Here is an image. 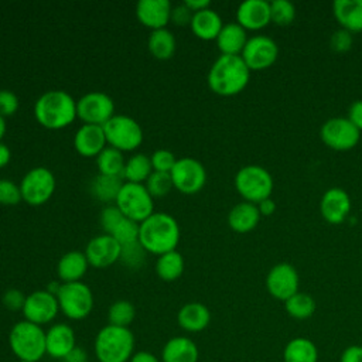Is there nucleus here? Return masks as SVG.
Here are the masks:
<instances>
[{
    "label": "nucleus",
    "mask_w": 362,
    "mask_h": 362,
    "mask_svg": "<svg viewBox=\"0 0 362 362\" xmlns=\"http://www.w3.org/2000/svg\"><path fill=\"white\" fill-rule=\"evenodd\" d=\"M180 226L167 212H153L139 223V242L147 253L163 255L174 250L180 242Z\"/></svg>",
    "instance_id": "obj_1"
},
{
    "label": "nucleus",
    "mask_w": 362,
    "mask_h": 362,
    "mask_svg": "<svg viewBox=\"0 0 362 362\" xmlns=\"http://www.w3.org/2000/svg\"><path fill=\"white\" fill-rule=\"evenodd\" d=\"M107 235H112L120 245L137 240L139 239V222H136L127 216H123L122 221Z\"/></svg>",
    "instance_id": "obj_41"
},
{
    "label": "nucleus",
    "mask_w": 362,
    "mask_h": 362,
    "mask_svg": "<svg viewBox=\"0 0 362 362\" xmlns=\"http://www.w3.org/2000/svg\"><path fill=\"white\" fill-rule=\"evenodd\" d=\"M18 362H30V361H18Z\"/></svg>",
    "instance_id": "obj_57"
},
{
    "label": "nucleus",
    "mask_w": 362,
    "mask_h": 362,
    "mask_svg": "<svg viewBox=\"0 0 362 362\" xmlns=\"http://www.w3.org/2000/svg\"><path fill=\"white\" fill-rule=\"evenodd\" d=\"M134 317H136V308L127 300H116L110 304L107 310V321L110 325L129 328Z\"/></svg>",
    "instance_id": "obj_37"
},
{
    "label": "nucleus",
    "mask_w": 362,
    "mask_h": 362,
    "mask_svg": "<svg viewBox=\"0 0 362 362\" xmlns=\"http://www.w3.org/2000/svg\"><path fill=\"white\" fill-rule=\"evenodd\" d=\"M197 344L184 335L170 338L161 349V362H198Z\"/></svg>",
    "instance_id": "obj_24"
},
{
    "label": "nucleus",
    "mask_w": 362,
    "mask_h": 362,
    "mask_svg": "<svg viewBox=\"0 0 362 362\" xmlns=\"http://www.w3.org/2000/svg\"><path fill=\"white\" fill-rule=\"evenodd\" d=\"M59 311L69 320L78 321L86 318L93 308V293L83 281L62 283L57 293Z\"/></svg>",
    "instance_id": "obj_7"
},
{
    "label": "nucleus",
    "mask_w": 362,
    "mask_h": 362,
    "mask_svg": "<svg viewBox=\"0 0 362 362\" xmlns=\"http://www.w3.org/2000/svg\"><path fill=\"white\" fill-rule=\"evenodd\" d=\"M124 215L116 205H106L100 212V225L103 233H110Z\"/></svg>",
    "instance_id": "obj_44"
},
{
    "label": "nucleus",
    "mask_w": 362,
    "mask_h": 362,
    "mask_svg": "<svg viewBox=\"0 0 362 362\" xmlns=\"http://www.w3.org/2000/svg\"><path fill=\"white\" fill-rule=\"evenodd\" d=\"M177 322L187 332H199L209 325L211 311L199 301H189L178 310Z\"/></svg>",
    "instance_id": "obj_23"
},
{
    "label": "nucleus",
    "mask_w": 362,
    "mask_h": 362,
    "mask_svg": "<svg viewBox=\"0 0 362 362\" xmlns=\"http://www.w3.org/2000/svg\"><path fill=\"white\" fill-rule=\"evenodd\" d=\"M18 109V96L10 89H0V115L11 116Z\"/></svg>",
    "instance_id": "obj_46"
},
{
    "label": "nucleus",
    "mask_w": 362,
    "mask_h": 362,
    "mask_svg": "<svg viewBox=\"0 0 362 362\" xmlns=\"http://www.w3.org/2000/svg\"><path fill=\"white\" fill-rule=\"evenodd\" d=\"M320 211L327 222L341 223L351 211V198L342 188H329L321 198Z\"/></svg>",
    "instance_id": "obj_20"
},
{
    "label": "nucleus",
    "mask_w": 362,
    "mask_h": 362,
    "mask_svg": "<svg viewBox=\"0 0 362 362\" xmlns=\"http://www.w3.org/2000/svg\"><path fill=\"white\" fill-rule=\"evenodd\" d=\"M25 294L18 288H8L1 296L3 305L10 311H23L25 303Z\"/></svg>",
    "instance_id": "obj_45"
},
{
    "label": "nucleus",
    "mask_w": 362,
    "mask_h": 362,
    "mask_svg": "<svg viewBox=\"0 0 362 362\" xmlns=\"http://www.w3.org/2000/svg\"><path fill=\"white\" fill-rule=\"evenodd\" d=\"M173 185L182 194H195L206 182V170L201 161L194 157L177 158L170 171Z\"/></svg>",
    "instance_id": "obj_12"
},
{
    "label": "nucleus",
    "mask_w": 362,
    "mask_h": 362,
    "mask_svg": "<svg viewBox=\"0 0 362 362\" xmlns=\"http://www.w3.org/2000/svg\"><path fill=\"white\" fill-rule=\"evenodd\" d=\"M192 11L184 4H177V6H173L171 8V16H170V20L177 24V25H185V24H189L191 23V18H192Z\"/></svg>",
    "instance_id": "obj_48"
},
{
    "label": "nucleus",
    "mask_w": 362,
    "mask_h": 362,
    "mask_svg": "<svg viewBox=\"0 0 362 362\" xmlns=\"http://www.w3.org/2000/svg\"><path fill=\"white\" fill-rule=\"evenodd\" d=\"M115 115L113 99L102 90H90L76 100V116L83 123L103 124Z\"/></svg>",
    "instance_id": "obj_13"
},
{
    "label": "nucleus",
    "mask_w": 362,
    "mask_h": 362,
    "mask_svg": "<svg viewBox=\"0 0 362 362\" xmlns=\"http://www.w3.org/2000/svg\"><path fill=\"white\" fill-rule=\"evenodd\" d=\"M93 348L99 362H129L134 354V335L129 328L106 324L98 331Z\"/></svg>",
    "instance_id": "obj_4"
},
{
    "label": "nucleus",
    "mask_w": 362,
    "mask_h": 362,
    "mask_svg": "<svg viewBox=\"0 0 362 362\" xmlns=\"http://www.w3.org/2000/svg\"><path fill=\"white\" fill-rule=\"evenodd\" d=\"M298 273L288 263L274 264L266 276V288L269 294L280 301H286L298 293Z\"/></svg>",
    "instance_id": "obj_16"
},
{
    "label": "nucleus",
    "mask_w": 362,
    "mask_h": 362,
    "mask_svg": "<svg viewBox=\"0 0 362 362\" xmlns=\"http://www.w3.org/2000/svg\"><path fill=\"white\" fill-rule=\"evenodd\" d=\"M235 188L245 198V201L259 204L260 201L270 198L273 191V178L266 168L256 164H249L239 168L236 173Z\"/></svg>",
    "instance_id": "obj_6"
},
{
    "label": "nucleus",
    "mask_w": 362,
    "mask_h": 362,
    "mask_svg": "<svg viewBox=\"0 0 362 362\" xmlns=\"http://www.w3.org/2000/svg\"><path fill=\"white\" fill-rule=\"evenodd\" d=\"M184 4L192 11H199V10H204V8H208L209 7V0H184Z\"/></svg>",
    "instance_id": "obj_54"
},
{
    "label": "nucleus",
    "mask_w": 362,
    "mask_h": 362,
    "mask_svg": "<svg viewBox=\"0 0 362 362\" xmlns=\"http://www.w3.org/2000/svg\"><path fill=\"white\" fill-rule=\"evenodd\" d=\"M296 17V7L288 0H273L270 3V18L277 25H288Z\"/></svg>",
    "instance_id": "obj_39"
},
{
    "label": "nucleus",
    "mask_w": 362,
    "mask_h": 362,
    "mask_svg": "<svg viewBox=\"0 0 362 362\" xmlns=\"http://www.w3.org/2000/svg\"><path fill=\"white\" fill-rule=\"evenodd\" d=\"M115 205L122 214L136 222H143L154 212L153 195L148 192L144 184L124 181Z\"/></svg>",
    "instance_id": "obj_9"
},
{
    "label": "nucleus",
    "mask_w": 362,
    "mask_h": 362,
    "mask_svg": "<svg viewBox=\"0 0 362 362\" xmlns=\"http://www.w3.org/2000/svg\"><path fill=\"white\" fill-rule=\"evenodd\" d=\"M211 90L221 96H232L242 92L250 79V69L240 55L221 54L208 71Z\"/></svg>",
    "instance_id": "obj_2"
},
{
    "label": "nucleus",
    "mask_w": 362,
    "mask_h": 362,
    "mask_svg": "<svg viewBox=\"0 0 362 362\" xmlns=\"http://www.w3.org/2000/svg\"><path fill=\"white\" fill-rule=\"evenodd\" d=\"M76 346L74 328L65 322H57L45 331V351L54 359H64Z\"/></svg>",
    "instance_id": "obj_18"
},
{
    "label": "nucleus",
    "mask_w": 362,
    "mask_h": 362,
    "mask_svg": "<svg viewBox=\"0 0 362 362\" xmlns=\"http://www.w3.org/2000/svg\"><path fill=\"white\" fill-rule=\"evenodd\" d=\"M107 146L103 127L100 124L83 123L74 136L75 150L85 157H96Z\"/></svg>",
    "instance_id": "obj_21"
},
{
    "label": "nucleus",
    "mask_w": 362,
    "mask_h": 362,
    "mask_svg": "<svg viewBox=\"0 0 362 362\" xmlns=\"http://www.w3.org/2000/svg\"><path fill=\"white\" fill-rule=\"evenodd\" d=\"M146 188L148 192L154 197H163L170 192V189L174 187L173 180L170 173H163V171H154L148 175V178L144 181Z\"/></svg>",
    "instance_id": "obj_40"
},
{
    "label": "nucleus",
    "mask_w": 362,
    "mask_h": 362,
    "mask_svg": "<svg viewBox=\"0 0 362 362\" xmlns=\"http://www.w3.org/2000/svg\"><path fill=\"white\" fill-rule=\"evenodd\" d=\"M23 199L20 185L13 180L0 178V204L16 205Z\"/></svg>",
    "instance_id": "obj_43"
},
{
    "label": "nucleus",
    "mask_w": 362,
    "mask_h": 362,
    "mask_svg": "<svg viewBox=\"0 0 362 362\" xmlns=\"http://www.w3.org/2000/svg\"><path fill=\"white\" fill-rule=\"evenodd\" d=\"M107 146L120 151H130L137 148L143 141V129L139 122L127 115H113L102 124Z\"/></svg>",
    "instance_id": "obj_8"
},
{
    "label": "nucleus",
    "mask_w": 362,
    "mask_h": 362,
    "mask_svg": "<svg viewBox=\"0 0 362 362\" xmlns=\"http://www.w3.org/2000/svg\"><path fill=\"white\" fill-rule=\"evenodd\" d=\"M88 266L89 262L85 252L69 250L59 257L57 263V274L62 283L79 281L85 276Z\"/></svg>",
    "instance_id": "obj_25"
},
{
    "label": "nucleus",
    "mask_w": 362,
    "mask_h": 362,
    "mask_svg": "<svg viewBox=\"0 0 362 362\" xmlns=\"http://www.w3.org/2000/svg\"><path fill=\"white\" fill-rule=\"evenodd\" d=\"M151 173H153V165H151L150 156L144 153H136L126 160L122 178H124L129 182L143 184V181H146Z\"/></svg>",
    "instance_id": "obj_34"
},
{
    "label": "nucleus",
    "mask_w": 362,
    "mask_h": 362,
    "mask_svg": "<svg viewBox=\"0 0 362 362\" xmlns=\"http://www.w3.org/2000/svg\"><path fill=\"white\" fill-rule=\"evenodd\" d=\"M348 119L354 123V126L361 132L362 130V99L355 100L348 110Z\"/></svg>",
    "instance_id": "obj_50"
},
{
    "label": "nucleus",
    "mask_w": 362,
    "mask_h": 362,
    "mask_svg": "<svg viewBox=\"0 0 362 362\" xmlns=\"http://www.w3.org/2000/svg\"><path fill=\"white\" fill-rule=\"evenodd\" d=\"M284 307L291 318L307 320L315 313L317 303L310 294L298 291L284 301Z\"/></svg>",
    "instance_id": "obj_36"
},
{
    "label": "nucleus",
    "mask_w": 362,
    "mask_h": 362,
    "mask_svg": "<svg viewBox=\"0 0 362 362\" xmlns=\"http://www.w3.org/2000/svg\"><path fill=\"white\" fill-rule=\"evenodd\" d=\"M270 21V3L266 0H245L236 10V23L245 30H260Z\"/></svg>",
    "instance_id": "obj_22"
},
{
    "label": "nucleus",
    "mask_w": 362,
    "mask_h": 362,
    "mask_svg": "<svg viewBox=\"0 0 362 362\" xmlns=\"http://www.w3.org/2000/svg\"><path fill=\"white\" fill-rule=\"evenodd\" d=\"M246 30L235 23H226L221 28L218 37H216V45L221 51V54L225 55H240L246 42H247Z\"/></svg>",
    "instance_id": "obj_26"
},
{
    "label": "nucleus",
    "mask_w": 362,
    "mask_h": 362,
    "mask_svg": "<svg viewBox=\"0 0 362 362\" xmlns=\"http://www.w3.org/2000/svg\"><path fill=\"white\" fill-rule=\"evenodd\" d=\"M147 48L157 59H168L175 52V37L167 27L151 30L147 38Z\"/></svg>",
    "instance_id": "obj_32"
},
{
    "label": "nucleus",
    "mask_w": 362,
    "mask_h": 362,
    "mask_svg": "<svg viewBox=\"0 0 362 362\" xmlns=\"http://www.w3.org/2000/svg\"><path fill=\"white\" fill-rule=\"evenodd\" d=\"M10 158H11V151L8 146L0 141V167H4L6 164H8Z\"/></svg>",
    "instance_id": "obj_55"
},
{
    "label": "nucleus",
    "mask_w": 362,
    "mask_h": 362,
    "mask_svg": "<svg viewBox=\"0 0 362 362\" xmlns=\"http://www.w3.org/2000/svg\"><path fill=\"white\" fill-rule=\"evenodd\" d=\"M21 197L30 205H41L47 202L55 191V175L47 167L38 165L28 170L20 181Z\"/></svg>",
    "instance_id": "obj_10"
},
{
    "label": "nucleus",
    "mask_w": 362,
    "mask_h": 362,
    "mask_svg": "<svg viewBox=\"0 0 362 362\" xmlns=\"http://www.w3.org/2000/svg\"><path fill=\"white\" fill-rule=\"evenodd\" d=\"M283 362H318L317 345L304 337L293 338L283 349Z\"/></svg>",
    "instance_id": "obj_30"
},
{
    "label": "nucleus",
    "mask_w": 362,
    "mask_h": 362,
    "mask_svg": "<svg viewBox=\"0 0 362 362\" xmlns=\"http://www.w3.org/2000/svg\"><path fill=\"white\" fill-rule=\"evenodd\" d=\"M122 245L107 233L93 236L86 247L85 255L93 267H107L120 259Z\"/></svg>",
    "instance_id": "obj_17"
},
{
    "label": "nucleus",
    "mask_w": 362,
    "mask_h": 362,
    "mask_svg": "<svg viewBox=\"0 0 362 362\" xmlns=\"http://www.w3.org/2000/svg\"><path fill=\"white\" fill-rule=\"evenodd\" d=\"M59 311V304L57 296L48 290H35L25 297L23 307L24 320L34 322L37 325H44L51 322Z\"/></svg>",
    "instance_id": "obj_14"
},
{
    "label": "nucleus",
    "mask_w": 362,
    "mask_h": 362,
    "mask_svg": "<svg viewBox=\"0 0 362 362\" xmlns=\"http://www.w3.org/2000/svg\"><path fill=\"white\" fill-rule=\"evenodd\" d=\"M189 27L192 33L201 40H216L221 28L223 27V23L221 16L208 7L192 14Z\"/></svg>",
    "instance_id": "obj_29"
},
{
    "label": "nucleus",
    "mask_w": 362,
    "mask_h": 362,
    "mask_svg": "<svg viewBox=\"0 0 362 362\" xmlns=\"http://www.w3.org/2000/svg\"><path fill=\"white\" fill-rule=\"evenodd\" d=\"M320 136L327 147L337 151H346L358 144L361 132L348 117H332L324 122Z\"/></svg>",
    "instance_id": "obj_11"
},
{
    "label": "nucleus",
    "mask_w": 362,
    "mask_h": 362,
    "mask_svg": "<svg viewBox=\"0 0 362 362\" xmlns=\"http://www.w3.org/2000/svg\"><path fill=\"white\" fill-rule=\"evenodd\" d=\"M332 11L344 30L349 33L362 31V0H335Z\"/></svg>",
    "instance_id": "obj_28"
},
{
    "label": "nucleus",
    "mask_w": 362,
    "mask_h": 362,
    "mask_svg": "<svg viewBox=\"0 0 362 362\" xmlns=\"http://www.w3.org/2000/svg\"><path fill=\"white\" fill-rule=\"evenodd\" d=\"M339 362H362V345L346 346L339 356Z\"/></svg>",
    "instance_id": "obj_49"
},
{
    "label": "nucleus",
    "mask_w": 362,
    "mask_h": 362,
    "mask_svg": "<svg viewBox=\"0 0 362 362\" xmlns=\"http://www.w3.org/2000/svg\"><path fill=\"white\" fill-rule=\"evenodd\" d=\"M124 164H126V158L123 156V151H120L112 146H106L96 156V165H98V170L100 174L122 177Z\"/></svg>",
    "instance_id": "obj_35"
},
{
    "label": "nucleus",
    "mask_w": 362,
    "mask_h": 362,
    "mask_svg": "<svg viewBox=\"0 0 362 362\" xmlns=\"http://www.w3.org/2000/svg\"><path fill=\"white\" fill-rule=\"evenodd\" d=\"M279 55L277 44L264 35L250 37L240 54L250 71H262L272 66Z\"/></svg>",
    "instance_id": "obj_15"
},
{
    "label": "nucleus",
    "mask_w": 362,
    "mask_h": 362,
    "mask_svg": "<svg viewBox=\"0 0 362 362\" xmlns=\"http://www.w3.org/2000/svg\"><path fill=\"white\" fill-rule=\"evenodd\" d=\"M146 255H147V250L141 246V243L137 239V240L122 245V252H120L119 260L130 269H137L144 264Z\"/></svg>",
    "instance_id": "obj_38"
},
{
    "label": "nucleus",
    "mask_w": 362,
    "mask_h": 362,
    "mask_svg": "<svg viewBox=\"0 0 362 362\" xmlns=\"http://www.w3.org/2000/svg\"><path fill=\"white\" fill-rule=\"evenodd\" d=\"M37 122L51 130L66 127L76 117V100L62 89H49L41 93L34 103Z\"/></svg>",
    "instance_id": "obj_3"
},
{
    "label": "nucleus",
    "mask_w": 362,
    "mask_h": 362,
    "mask_svg": "<svg viewBox=\"0 0 362 362\" xmlns=\"http://www.w3.org/2000/svg\"><path fill=\"white\" fill-rule=\"evenodd\" d=\"M123 178L117 175H106V174H98L90 181V194L103 202L116 201L119 191L123 185Z\"/></svg>",
    "instance_id": "obj_31"
},
{
    "label": "nucleus",
    "mask_w": 362,
    "mask_h": 362,
    "mask_svg": "<svg viewBox=\"0 0 362 362\" xmlns=\"http://www.w3.org/2000/svg\"><path fill=\"white\" fill-rule=\"evenodd\" d=\"M6 130H7V124H6V117L0 115V141H1V139L4 137V134H6Z\"/></svg>",
    "instance_id": "obj_56"
},
{
    "label": "nucleus",
    "mask_w": 362,
    "mask_h": 362,
    "mask_svg": "<svg viewBox=\"0 0 362 362\" xmlns=\"http://www.w3.org/2000/svg\"><path fill=\"white\" fill-rule=\"evenodd\" d=\"M257 208L260 211V215L269 216V215H272L276 211V204H274V201L272 198H266V199L259 202Z\"/></svg>",
    "instance_id": "obj_53"
},
{
    "label": "nucleus",
    "mask_w": 362,
    "mask_h": 362,
    "mask_svg": "<svg viewBox=\"0 0 362 362\" xmlns=\"http://www.w3.org/2000/svg\"><path fill=\"white\" fill-rule=\"evenodd\" d=\"M260 221V211L256 204L243 201L236 204L228 214V223L232 230L246 233L253 230Z\"/></svg>",
    "instance_id": "obj_27"
},
{
    "label": "nucleus",
    "mask_w": 362,
    "mask_h": 362,
    "mask_svg": "<svg viewBox=\"0 0 362 362\" xmlns=\"http://www.w3.org/2000/svg\"><path fill=\"white\" fill-rule=\"evenodd\" d=\"M184 257L178 250H170L160 255L156 260V273L160 279L171 281L178 279L184 272Z\"/></svg>",
    "instance_id": "obj_33"
},
{
    "label": "nucleus",
    "mask_w": 362,
    "mask_h": 362,
    "mask_svg": "<svg viewBox=\"0 0 362 362\" xmlns=\"http://www.w3.org/2000/svg\"><path fill=\"white\" fill-rule=\"evenodd\" d=\"M329 44L335 52H346L352 47V35L349 31H346L344 28L337 30L331 35Z\"/></svg>",
    "instance_id": "obj_47"
},
{
    "label": "nucleus",
    "mask_w": 362,
    "mask_h": 362,
    "mask_svg": "<svg viewBox=\"0 0 362 362\" xmlns=\"http://www.w3.org/2000/svg\"><path fill=\"white\" fill-rule=\"evenodd\" d=\"M129 362H161V359H158L154 354L148 351H139L133 354Z\"/></svg>",
    "instance_id": "obj_52"
},
{
    "label": "nucleus",
    "mask_w": 362,
    "mask_h": 362,
    "mask_svg": "<svg viewBox=\"0 0 362 362\" xmlns=\"http://www.w3.org/2000/svg\"><path fill=\"white\" fill-rule=\"evenodd\" d=\"M151 165L154 171H163V173H170L171 168L174 167L177 157L171 150L167 148H157L153 151L150 156Z\"/></svg>",
    "instance_id": "obj_42"
},
{
    "label": "nucleus",
    "mask_w": 362,
    "mask_h": 362,
    "mask_svg": "<svg viewBox=\"0 0 362 362\" xmlns=\"http://www.w3.org/2000/svg\"><path fill=\"white\" fill-rule=\"evenodd\" d=\"M173 4L170 0H139L136 4V16L139 21L151 28H164L171 16Z\"/></svg>",
    "instance_id": "obj_19"
},
{
    "label": "nucleus",
    "mask_w": 362,
    "mask_h": 362,
    "mask_svg": "<svg viewBox=\"0 0 362 362\" xmlns=\"http://www.w3.org/2000/svg\"><path fill=\"white\" fill-rule=\"evenodd\" d=\"M8 345L18 361L38 362L45 354V331L41 325L21 320L8 332Z\"/></svg>",
    "instance_id": "obj_5"
},
{
    "label": "nucleus",
    "mask_w": 362,
    "mask_h": 362,
    "mask_svg": "<svg viewBox=\"0 0 362 362\" xmlns=\"http://www.w3.org/2000/svg\"><path fill=\"white\" fill-rule=\"evenodd\" d=\"M62 361L64 362H88V354L83 348L76 345Z\"/></svg>",
    "instance_id": "obj_51"
}]
</instances>
